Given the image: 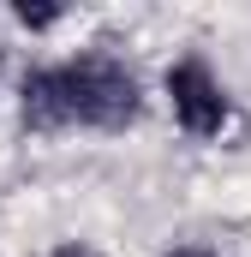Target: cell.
Masks as SVG:
<instances>
[{
	"mask_svg": "<svg viewBox=\"0 0 251 257\" xmlns=\"http://www.w3.org/2000/svg\"><path fill=\"white\" fill-rule=\"evenodd\" d=\"M138 120V78L114 54H78L66 66H42L24 78V126L60 132V126H96L120 132Z\"/></svg>",
	"mask_w": 251,
	"mask_h": 257,
	"instance_id": "obj_1",
	"label": "cell"
},
{
	"mask_svg": "<svg viewBox=\"0 0 251 257\" xmlns=\"http://www.w3.org/2000/svg\"><path fill=\"white\" fill-rule=\"evenodd\" d=\"M168 102H174V120L191 138H215L227 126V90L215 84V72L203 60H174L168 66Z\"/></svg>",
	"mask_w": 251,
	"mask_h": 257,
	"instance_id": "obj_2",
	"label": "cell"
},
{
	"mask_svg": "<svg viewBox=\"0 0 251 257\" xmlns=\"http://www.w3.org/2000/svg\"><path fill=\"white\" fill-rule=\"evenodd\" d=\"M60 18V6H18V24H30V30H48Z\"/></svg>",
	"mask_w": 251,
	"mask_h": 257,
	"instance_id": "obj_3",
	"label": "cell"
},
{
	"mask_svg": "<svg viewBox=\"0 0 251 257\" xmlns=\"http://www.w3.org/2000/svg\"><path fill=\"white\" fill-rule=\"evenodd\" d=\"M174 257H215V251H203V245H180Z\"/></svg>",
	"mask_w": 251,
	"mask_h": 257,
	"instance_id": "obj_4",
	"label": "cell"
},
{
	"mask_svg": "<svg viewBox=\"0 0 251 257\" xmlns=\"http://www.w3.org/2000/svg\"><path fill=\"white\" fill-rule=\"evenodd\" d=\"M54 257H90V251H84V245H60Z\"/></svg>",
	"mask_w": 251,
	"mask_h": 257,
	"instance_id": "obj_5",
	"label": "cell"
}]
</instances>
